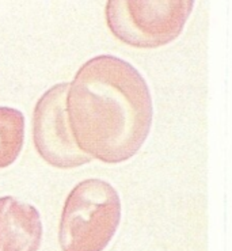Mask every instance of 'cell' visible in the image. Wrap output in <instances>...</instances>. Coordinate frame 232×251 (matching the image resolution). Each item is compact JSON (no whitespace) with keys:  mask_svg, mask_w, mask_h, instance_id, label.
Wrapping results in <instances>:
<instances>
[{"mask_svg":"<svg viewBox=\"0 0 232 251\" xmlns=\"http://www.w3.org/2000/svg\"><path fill=\"white\" fill-rule=\"evenodd\" d=\"M71 83H58L41 97L33 114V140L37 152L57 169H74L93 158L77 146L70 120L67 100Z\"/></svg>","mask_w":232,"mask_h":251,"instance_id":"4","label":"cell"},{"mask_svg":"<svg viewBox=\"0 0 232 251\" xmlns=\"http://www.w3.org/2000/svg\"><path fill=\"white\" fill-rule=\"evenodd\" d=\"M121 222V200L109 182L77 183L65 200L58 242L63 251H103Z\"/></svg>","mask_w":232,"mask_h":251,"instance_id":"2","label":"cell"},{"mask_svg":"<svg viewBox=\"0 0 232 251\" xmlns=\"http://www.w3.org/2000/svg\"><path fill=\"white\" fill-rule=\"evenodd\" d=\"M193 1H118L106 4V21L120 41L157 48L174 41L185 27Z\"/></svg>","mask_w":232,"mask_h":251,"instance_id":"3","label":"cell"},{"mask_svg":"<svg viewBox=\"0 0 232 251\" xmlns=\"http://www.w3.org/2000/svg\"><path fill=\"white\" fill-rule=\"evenodd\" d=\"M42 222L35 206L6 196L0 199V251H38Z\"/></svg>","mask_w":232,"mask_h":251,"instance_id":"5","label":"cell"},{"mask_svg":"<svg viewBox=\"0 0 232 251\" xmlns=\"http://www.w3.org/2000/svg\"><path fill=\"white\" fill-rule=\"evenodd\" d=\"M25 116L17 109L0 106V169L12 164L22 151Z\"/></svg>","mask_w":232,"mask_h":251,"instance_id":"6","label":"cell"},{"mask_svg":"<svg viewBox=\"0 0 232 251\" xmlns=\"http://www.w3.org/2000/svg\"><path fill=\"white\" fill-rule=\"evenodd\" d=\"M68 120L77 146L109 164L137 153L152 125V98L133 65L111 54L88 60L70 86Z\"/></svg>","mask_w":232,"mask_h":251,"instance_id":"1","label":"cell"}]
</instances>
